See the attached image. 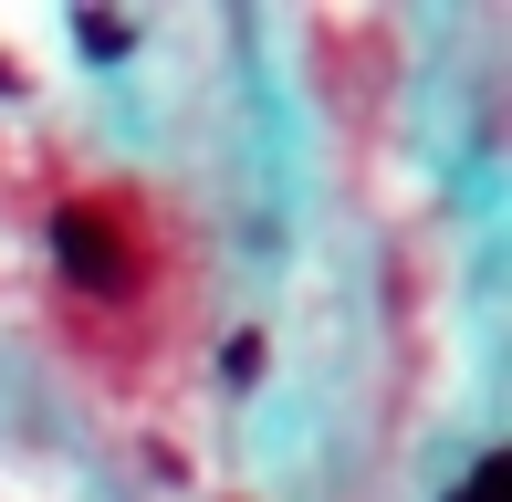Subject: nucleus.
<instances>
[{"mask_svg": "<svg viewBox=\"0 0 512 502\" xmlns=\"http://www.w3.org/2000/svg\"><path fill=\"white\" fill-rule=\"evenodd\" d=\"M32 262H42V314L74 335L95 367H136L189 325L199 283L178 262V231L157 210V189L136 178H53L32 189Z\"/></svg>", "mask_w": 512, "mask_h": 502, "instance_id": "obj_1", "label": "nucleus"}, {"mask_svg": "<svg viewBox=\"0 0 512 502\" xmlns=\"http://www.w3.org/2000/svg\"><path fill=\"white\" fill-rule=\"evenodd\" d=\"M74 42H84V53H105V63H115V53L136 42V21H126V11H74Z\"/></svg>", "mask_w": 512, "mask_h": 502, "instance_id": "obj_2", "label": "nucleus"}, {"mask_svg": "<svg viewBox=\"0 0 512 502\" xmlns=\"http://www.w3.org/2000/svg\"><path fill=\"white\" fill-rule=\"evenodd\" d=\"M450 502H512V461H502V450H492V461H481V471H471V482H460Z\"/></svg>", "mask_w": 512, "mask_h": 502, "instance_id": "obj_3", "label": "nucleus"}]
</instances>
